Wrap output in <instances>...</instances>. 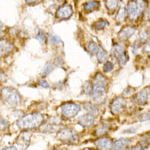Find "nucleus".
I'll use <instances>...</instances> for the list:
<instances>
[{
  "label": "nucleus",
  "mask_w": 150,
  "mask_h": 150,
  "mask_svg": "<svg viewBox=\"0 0 150 150\" xmlns=\"http://www.w3.org/2000/svg\"><path fill=\"white\" fill-rule=\"evenodd\" d=\"M149 90H150V88H149Z\"/></svg>",
  "instance_id": "obj_43"
},
{
  "label": "nucleus",
  "mask_w": 150,
  "mask_h": 150,
  "mask_svg": "<svg viewBox=\"0 0 150 150\" xmlns=\"http://www.w3.org/2000/svg\"><path fill=\"white\" fill-rule=\"evenodd\" d=\"M43 116L40 113L29 114L21 117L17 121V126L21 130H31L40 127Z\"/></svg>",
  "instance_id": "obj_1"
},
{
  "label": "nucleus",
  "mask_w": 150,
  "mask_h": 150,
  "mask_svg": "<svg viewBox=\"0 0 150 150\" xmlns=\"http://www.w3.org/2000/svg\"><path fill=\"white\" fill-rule=\"evenodd\" d=\"M30 140V134L29 132H23L18 136L16 143L22 149H26L29 146Z\"/></svg>",
  "instance_id": "obj_11"
},
{
  "label": "nucleus",
  "mask_w": 150,
  "mask_h": 150,
  "mask_svg": "<svg viewBox=\"0 0 150 150\" xmlns=\"http://www.w3.org/2000/svg\"><path fill=\"white\" fill-rule=\"evenodd\" d=\"M55 64H57L58 66H61V65H62V59H56V60L55 61Z\"/></svg>",
  "instance_id": "obj_39"
},
{
  "label": "nucleus",
  "mask_w": 150,
  "mask_h": 150,
  "mask_svg": "<svg viewBox=\"0 0 150 150\" xmlns=\"http://www.w3.org/2000/svg\"><path fill=\"white\" fill-rule=\"evenodd\" d=\"M36 39H37V40H39V42H41V43L44 42H45V40H46V37H45L44 33L41 30H39L37 37H36Z\"/></svg>",
  "instance_id": "obj_30"
},
{
  "label": "nucleus",
  "mask_w": 150,
  "mask_h": 150,
  "mask_svg": "<svg viewBox=\"0 0 150 150\" xmlns=\"http://www.w3.org/2000/svg\"><path fill=\"white\" fill-rule=\"evenodd\" d=\"M139 40H141L142 42L146 41V40H148L149 38L148 32L146 31V30H142L141 32H139Z\"/></svg>",
  "instance_id": "obj_32"
},
{
  "label": "nucleus",
  "mask_w": 150,
  "mask_h": 150,
  "mask_svg": "<svg viewBox=\"0 0 150 150\" xmlns=\"http://www.w3.org/2000/svg\"><path fill=\"white\" fill-rule=\"evenodd\" d=\"M125 15H126V8L124 5H121V7L119 8V10L117 11V15H116V21H117L118 22L122 21L125 19Z\"/></svg>",
  "instance_id": "obj_23"
},
{
  "label": "nucleus",
  "mask_w": 150,
  "mask_h": 150,
  "mask_svg": "<svg viewBox=\"0 0 150 150\" xmlns=\"http://www.w3.org/2000/svg\"><path fill=\"white\" fill-rule=\"evenodd\" d=\"M84 108L88 113L93 115L94 116H97L99 115V110H98V108L94 105L92 104V103H86L84 104Z\"/></svg>",
  "instance_id": "obj_18"
},
{
  "label": "nucleus",
  "mask_w": 150,
  "mask_h": 150,
  "mask_svg": "<svg viewBox=\"0 0 150 150\" xmlns=\"http://www.w3.org/2000/svg\"><path fill=\"white\" fill-rule=\"evenodd\" d=\"M73 14V9L69 5L61 6L56 11V17L59 19L69 18Z\"/></svg>",
  "instance_id": "obj_9"
},
{
  "label": "nucleus",
  "mask_w": 150,
  "mask_h": 150,
  "mask_svg": "<svg viewBox=\"0 0 150 150\" xmlns=\"http://www.w3.org/2000/svg\"><path fill=\"white\" fill-rule=\"evenodd\" d=\"M95 117L96 116L90 113L86 114V115H81V117H79L78 123L81 126L89 127H91L92 125H93L95 124Z\"/></svg>",
  "instance_id": "obj_10"
},
{
  "label": "nucleus",
  "mask_w": 150,
  "mask_h": 150,
  "mask_svg": "<svg viewBox=\"0 0 150 150\" xmlns=\"http://www.w3.org/2000/svg\"><path fill=\"white\" fill-rule=\"evenodd\" d=\"M99 48L100 47L94 42H90L86 46V49H87L88 52L93 55H96L97 52H99Z\"/></svg>",
  "instance_id": "obj_19"
},
{
  "label": "nucleus",
  "mask_w": 150,
  "mask_h": 150,
  "mask_svg": "<svg viewBox=\"0 0 150 150\" xmlns=\"http://www.w3.org/2000/svg\"><path fill=\"white\" fill-rule=\"evenodd\" d=\"M57 137L64 143H75L78 140V134L72 129L64 128L58 132Z\"/></svg>",
  "instance_id": "obj_5"
},
{
  "label": "nucleus",
  "mask_w": 150,
  "mask_h": 150,
  "mask_svg": "<svg viewBox=\"0 0 150 150\" xmlns=\"http://www.w3.org/2000/svg\"><path fill=\"white\" fill-rule=\"evenodd\" d=\"M128 60H129V56L127 55V54L125 52V53L124 54V55L120 58V59H117V62H118V64L121 66L125 65Z\"/></svg>",
  "instance_id": "obj_28"
},
{
  "label": "nucleus",
  "mask_w": 150,
  "mask_h": 150,
  "mask_svg": "<svg viewBox=\"0 0 150 150\" xmlns=\"http://www.w3.org/2000/svg\"><path fill=\"white\" fill-rule=\"evenodd\" d=\"M108 129H109V127H108V125H101L100 126L98 127V128H97L96 130V136L103 135V134H105V133H107V132H108Z\"/></svg>",
  "instance_id": "obj_26"
},
{
  "label": "nucleus",
  "mask_w": 150,
  "mask_h": 150,
  "mask_svg": "<svg viewBox=\"0 0 150 150\" xmlns=\"http://www.w3.org/2000/svg\"><path fill=\"white\" fill-rule=\"evenodd\" d=\"M138 49H139V45H138L137 42H136L134 45V46H133V53L135 54V55L137 53Z\"/></svg>",
  "instance_id": "obj_36"
},
{
  "label": "nucleus",
  "mask_w": 150,
  "mask_h": 150,
  "mask_svg": "<svg viewBox=\"0 0 150 150\" xmlns=\"http://www.w3.org/2000/svg\"><path fill=\"white\" fill-rule=\"evenodd\" d=\"M13 49H14V46L9 42H8L5 40H1V53L2 55L11 52Z\"/></svg>",
  "instance_id": "obj_16"
},
{
  "label": "nucleus",
  "mask_w": 150,
  "mask_h": 150,
  "mask_svg": "<svg viewBox=\"0 0 150 150\" xmlns=\"http://www.w3.org/2000/svg\"><path fill=\"white\" fill-rule=\"evenodd\" d=\"M83 89L85 91V93L90 96H93V84H90L89 82H86L83 86Z\"/></svg>",
  "instance_id": "obj_27"
},
{
  "label": "nucleus",
  "mask_w": 150,
  "mask_h": 150,
  "mask_svg": "<svg viewBox=\"0 0 150 150\" xmlns=\"http://www.w3.org/2000/svg\"><path fill=\"white\" fill-rule=\"evenodd\" d=\"M26 2L28 4H33V3H36L39 1V0H25Z\"/></svg>",
  "instance_id": "obj_40"
},
{
  "label": "nucleus",
  "mask_w": 150,
  "mask_h": 150,
  "mask_svg": "<svg viewBox=\"0 0 150 150\" xmlns=\"http://www.w3.org/2000/svg\"><path fill=\"white\" fill-rule=\"evenodd\" d=\"M99 6V2L97 1H90L84 5V9L86 11H93V10L97 9Z\"/></svg>",
  "instance_id": "obj_20"
},
{
  "label": "nucleus",
  "mask_w": 150,
  "mask_h": 150,
  "mask_svg": "<svg viewBox=\"0 0 150 150\" xmlns=\"http://www.w3.org/2000/svg\"><path fill=\"white\" fill-rule=\"evenodd\" d=\"M127 105V101L123 97H117L112 101L111 104V112L114 115H118L125 110Z\"/></svg>",
  "instance_id": "obj_8"
},
{
  "label": "nucleus",
  "mask_w": 150,
  "mask_h": 150,
  "mask_svg": "<svg viewBox=\"0 0 150 150\" xmlns=\"http://www.w3.org/2000/svg\"><path fill=\"white\" fill-rule=\"evenodd\" d=\"M3 149H17V148L15 146H9V147H6V148H4Z\"/></svg>",
  "instance_id": "obj_41"
},
{
  "label": "nucleus",
  "mask_w": 150,
  "mask_h": 150,
  "mask_svg": "<svg viewBox=\"0 0 150 150\" xmlns=\"http://www.w3.org/2000/svg\"><path fill=\"white\" fill-rule=\"evenodd\" d=\"M62 121L58 117H50L46 122L40 125V130L44 133H52L60 127Z\"/></svg>",
  "instance_id": "obj_6"
},
{
  "label": "nucleus",
  "mask_w": 150,
  "mask_h": 150,
  "mask_svg": "<svg viewBox=\"0 0 150 150\" xmlns=\"http://www.w3.org/2000/svg\"><path fill=\"white\" fill-rule=\"evenodd\" d=\"M96 146L100 149H110L113 148L112 141L109 138L103 137L99 138L95 142Z\"/></svg>",
  "instance_id": "obj_13"
},
{
  "label": "nucleus",
  "mask_w": 150,
  "mask_h": 150,
  "mask_svg": "<svg viewBox=\"0 0 150 150\" xmlns=\"http://www.w3.org/2000/svg\"><path fill=\"white\" fill-rule=\"evenodd\" d=\"M145 16H146V19L150 21V8L149 9H147V11L145 13Z\"/></svg>",
  "instance_id": "obj_38"
},
{
  "label": "nucleus",
  "mask_w": 150,
  "mask_h": 150,
  "mask_svg": "<svg viewBox=\"0 0 150 150\" xmlns=\"http://www.w3.org/2000/svg\"><path fill=\"white\" fill-rule=\"evenodd\" d=\"M113 68L114 64L111 62H107L105 63L104 66H103V71H104V72H106V73L112 71Z\"/></svg>",
  "instance_id": "obj_29"
},
{
  "label": "nucleus",
  "mask_w": 150,
  "mask_h": 150,
  "mask_svg": "<svg viewBox=\"0 0 150 150\" xmlns=\"http://www.w3.org/2000/svg\"><path fill=\"white\" fill-rule=\"evenodd\" d=\"M125 53V49H124V47L121 46V45H115V46H114L113 48H112V55H113L114 58L117 59V60L118 59H120Z\"/></svg>",
  "instance_id": "obj_17"
},
{
  "label": "nucleus",
  "mask_w": 150,
  "mask_h": 150,
  "mask_svg": "<svg viewBox=\"0 0 150 150\" xmlns=\"http://www.w3.org/2000/svg\"><path fill=\"white\" fill-rule=\"evenodd\" d=\"M1 126H2V128H5V127H7L8 126V122L3 118H1Z\"/></svg>",
  "instance_id": "obj_37"
},
{
  "label": "nucleus",
  "mask_w": 150,
  "mask_h": 150,
  "mask_svg": "<svg viewBox=\"0 0 150 150\" xmlns=\"http://www.w3.org/2000/svg\"><path fill=\"white\" fill-rule=\"evenodd\" d=\"M143 51H144L145 52L149 53L150 52V41L149 42H147V43L145 45V46L143 47Z\"/></svg>",
  "instance_id": "obj_35"
},
{
  "label": "nucleus",
  "mask_w": 150,
  "mask_h": 150,
  "mask_svg": "<svg viewBox=\"0 0 150 150\" xmlns=\"http://www.w3.org/2000/svg\"><path fill=\"white\" fill-rule=\"evenodd\" d=\"M48 37H49V42L52 46H58L62 42L60 37L54 33H50L48 35Z\"/></svg>",
  "instance_id": "obj_21"
},
{
  "label": "nucleus",
  "mask_w": 150,
  "mask_h": 150,
  "mask_svg": "<svg viewBox=\"0 0 150 150\" xmlns=\"http://www.w3.org/2000/svg\"><path fill=\"white\" fill-rule=\"evenodd\" d=\"M39 85L43 88L50 87V84H49V83H48L46 82L45 80H43V79H41V80H40V81H39Z\"/></svg>",
  "instance_id": "obj_34"
},
{
  "label": "nucleus",
  "mask_w": 150,
  "mask_h": 150,
  "mask_svg": "<svg viewBox=\"0 0 150 150\" xmlns=\"http://www.w3.org/2000/svg\"><path fill=\"white\" fill-rule=\"evenodd\" d=\"M1 96L3 103L10 108H16L21 103V96L15 88H3L1 91Z\"/></svg>",
  "instance_id": "obj_3"
},
{
  "label": "nucleus",
  "mask_w": 150,
  "mask_h": 150,
  "mask_svg": "<svg viewBox=\"0 0 150 150\" xmlns=\"http://www.w3.org/2000/svg\"><path fill=\"white\" fill-rule=\"evenodd\" d=\"M148 99V91L146 90H142L134 96V102L139 105H144L146 103Z\"/></svg>",
  "instance_id": "obj_14"
},
{
  "label": "nucleus",
  "mask_w": 150,
  "mask_h": 150,
  "mask_svg": "<svg viewBox=\"0 0 150 150\" xmlns=\"http://www.w3.org/2000/svg\"><path fill=\"white\" fill-rule=\"evenodd\" d=\"M130 143V139H126V138H121V139L116 140L113 143L114 149H123L128 146Z\"/></svg>",
  "instance_id": "obj_15"
},
{
  "label": "nucleus",
  "mask_w": 150,
  "mask_h": 150,
  "mask_svg": "<svg viewBox=\"0 0 150 150\" xmlns=\"http://www.w3.org/2000/svg\"><path fill=\"white\" fill-rule=\"evenodd\" d=\"M136 32V28L131 26H126L125 28H123L122 29L120 30L118 33V37L121 40H128L129 38L133 36Z\"/></svg>",
  "instance_id": "obj_12"
},
{
  "label": "nucleus",
  "mask_w": 150,
  "mask_h": 150,
  "mask_svg": "<svg viewBox=\"0 0 150 150\" xmlns=\"http://www.w3.org/2000/svg\"><path fill=\"white\" fill-rule=\"evenodd\" d=\"M150 119V112H145L143 113L142 115L139 117V121H148Z\"/></svg>",
  "instance_id": "obj_33"
},
{
  "label": "nucleus",
  "mask_w": 150,
  "mask_h": 150,
  "mask_svg": "<svg viewBox=\"0 0 150 150\" xmlns=\"http://www.w3.org/2000/svg\"><path fill=\"white\" fill-rule=\"evenodd\" d=\"M97 60L100 63H103L107 59V52L103 50V48H99V52L96 54Z\"/></svg>",
  "instance_id": "obj_24"
},
{
  "label": "nucleus",
  "mask_w": 150,
  "mask_h": 150,
  "mask_svg": "<svg viewBox=\"0 0 150 150\" xmlns=\"http://www.w3.org/2000/svg\"><path fill=\"white\" fill-rule=\"evenodd\" d=\"M107 22L104 20H101L99 21L96 22L95 24V28L97 30H101V29H103V28L105 27L106 25Z\"/></svg>",
  "instance_id": "obj_31"
},
{
  "label": "nucleus",
  "mask_w": 150,
  "mask_h": 150,
  "mask_svg": "<svg viewBox=\"0 0 150 150\" xmlns=\"http://www.w3.org/2000/svg\"><path fill=\"white\" fill-rule=\"evenodd\" d=\"M105 4L109 11H115L118 6V0H105Z\"/></svg>",
  "instance_id": "obj_22"
},
{
  "label": "nucleus",
  "mask_w": 150,
  "mask_h": 150,
  "mask_svg": "<svg viewBox=\"0 0 150 150\" xmlns=\"http://www.w3.org/2000/svg\"><path fill=\"white\" fill-rule=\"evenodd\" d=\"M81 111V107L76 103H68L62 106V114L66 118H73Z\"/></svg>",
  "instance_id": "obj_7"
},
{
  "label": "nucleus",
  "mask_w": 150,
  "mask_h": 150,
  "mask_svg": "<svg viewBox=\"0 0 150 150\" xmlns=\"http://www.w3.org/2000/svg\"><path fill=\"white\" fill-rule=\"evenodd\" d=\"M54 69V64L51 62L46 63V64L44 66L43 69H42V74L43 76H47L48 74H50Z\"/></svg>",
  "instance_id": "obj_25"
},
{
  "label": "nucleus",
  "mask_w": 150,
  "mask_h": 150,
  "mask_svg": "<svg viewBox=\"0 0 150 150\" xmlns=\"http://www.w3.org/2000/svg\"><path fill=\"white\" fill-rule=\"evenodd\" d=\"M146 0H131L127 7V12L130 21H136L146 8Z\"/></svg>",
  "instance_id": "obj_4"
},
{
  "label": "nucleus",
  "mask_w": 150,
  "mask_h": 150,
  "mask_svg": "<svg viewBox=\"0 0 150 150\" xmlns=\"http://www.w3.org/2000/svg\"><path fill=\"white\" fill-rule=\"evenodd\" d=\"M4 78H6V77H5V75H4V73L1 74V80H2V81H4Z\"/></svg>",
  "instance_id": "obj_42"
},
{
  "label": "nucleus",
  "mask_w": 150,
  "mask_h": 150,
  "mask_svg": "<svg viewBox=\"0 0 150 150\" xmlns=\"http://www.w3.org/2000/svg\"><path fill=\"white\" fill-rule=\"evenodd\" d=\"M106 93V79L101 73L96 74L93 83V98L96 103L104 100Z\"/></svg>",
  "instance_id": "obj_2"
}]
</instances>
